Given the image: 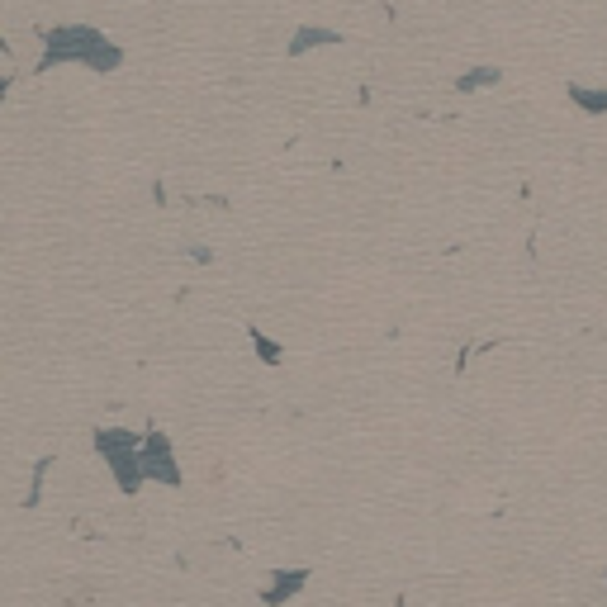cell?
I'll use <instances>...</instances> for the list:
<instances>
[{"instance_id": "cell-2", "label": "cell", "mask_w": 607, "mask_h": 607, "mask_svg": "<svg viewBox=\"0 0 607 607\" xmlns=\"http://www.w3.org/2000/svg\"><path fill=\"white\" fill-rule=\"evenodd\" d=\"M304 579H309V570H295V574H285V579H280V584H275L271 593H266V588H261V598H266V603H285V598H289V593H295V588L304 584Z\"/></svg>"}, {"instance_id": "cell-3", "label": "cell", "mask_w": 607, "mask_h": 607, "mask_svg": "<svg viewBox=\"0 0 607 607\" xmlns=\"http://www.w3.org/2000/svg\"><path fill=\"white\" fill-rule=\"evenodd\" d=\"M256 351H261V361H280V347H271L266 337H256Z\"/></svg>"}, {"instance_id": "cell-1", "label": "cell", "mask_w": 607, "mask_h": 607, "mask_svg": "<svg viewBox=\"0 0 607 607\" xmlns=\"http://www.w3.org/2000/svg\"><path fill=\"white\" fill-rule=\"evenodd\" d=\"M143 475L167 479V485H176V479H181V470L171 465V446H167V437H162V432L143 441Z\"/></svg>"}]
</instances>
